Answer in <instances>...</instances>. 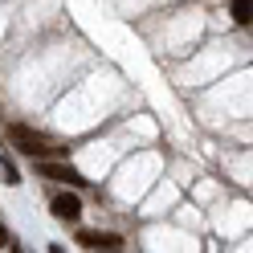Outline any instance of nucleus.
<instances>
[{
  "mask_svg": "<svg viewBox=\"0 0 253 253\" xmlns=\"http://www.w3.org/2000/svg\"><path fill=\"white\" fill-rule=\"evenodd\" d=\"M8 139H12V147H17L21 155H29V160H53V155H66V147H57L53 139H45L41 131H29V126H12Z\"/></svg>",
  "mask_w": 253,
  "mask_h": 253,
  "instance_id": "1",
  "label": "nucleus"
},
{
  "mask_svg": "<svg viewBox=\"0 0 253 253\" xmlns=\"http://www.w3.org/2000/svg\"><path fill=\"white\" fill-rule=\"evenodd\" d=\"M82 249H98V253H115V249H123V237L119 233H102V229H78V237H74Z\"/></svg>",
  "mask_w": 253,
  "mask_h": 253,
  "instance_id": "3",
  "label": "nucleus"
},
{
  "mask_svg": "<svg viewBox=\"0 0 253 253\" xmlns=\"http://www.w3.org/2000/svg\"><path fill=\"white\" fill-rule=\"evenodd\" d=\"M33 164H37V171L45 180H57V184H70V188H86V176L78 168L61 164V160H33Z\"/></svg>",
  "mask_w": 253,
  "mask_h": 253,
  "instance_id": "2",
  "label": "nucleus"
},
{
  "mask_svg": "<svg viewBox=\"0 0 253 253\" xmlns=\"http://www.w3.org/2000/svg\"><path fill=\"white\" fill-rule=\"evenodd\" d=\"M229 17L237 25H253V0H229Z\"/></svg>",
  "mask_w": 253,
  "mask_h": 253,
  "instance_id": "5",
  "label": "nucleus"
},
{
  "mask_svg": "<svg viewBox=\"0 0 253 253\" xmlns=\"http://www.w3.org/2000/svg\"><path fill=\"white\" fill-rule=\"evenodd\" d=\"M8 241H12V233H8L4 225H0V245H8Z\"/></svg>",
  "mask_w": 253,
  "mask_h": 253,
  "instance_id": "7",
  "label": "nucleus"
},
{
  "mask_svg": "<svg viewBox=\"0 0 253 253\" xmlns=\"http://www.w3.org/2000/svg\"><path fill=\"white\" fill-rule=\"evenodd\" d=\"M0 171H4V184H8V188H17V184H21V171L12 168L8 155H0Z\"/></svg>",
  "mask_w": 253,
  "mask_h": 253,
  "instance_id": "6",
  "label": "nucleus"
},
{
  "mask_svg": "<svg viewBox=\"0 0 253 253\" xmlns=\"http://www.w3.org/2000/svg\"><path fill=\"white\" fill-rule=\"evenodd\" d=\"M49 212H53L57 220H66V225H74V220L82 216V200H78L74 192H61V196H53V204H49Z\"/></svg>",
  "mask_w": 253,
  "mask_h": 253,
  "instance_id": "4",
  "label": "nucleus"
}]
</instances>
